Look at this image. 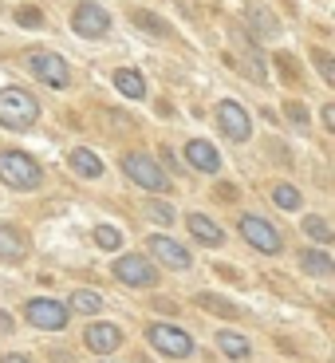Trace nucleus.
<instances>
[{
  "instance_id": "obj_1",
  "label": "nucleus",
  "mask_w": 335,
  "mask_h": 363,
  "mask_svg": "<svg viewBox=\"0 0 335 363\" xmlns=\"http://www.w3.org/2000/svg\"><path fill=\"white\" fill-rule=\"evenodd\" d=\"M40 118V103L24 87H4L0 91V127L8 130H28Z\"/></svg>"
},
{
  "instance_id": "obj_2",
  "label": "nucleus",
  "mask_w": 335,
  "mask_h": 363,
  "mask_svg": "<svg viewBox=\"0 0 335 363\" xmlns=\"http://www.w3.org/2000/svg\"><path fill=\"white\" fill-rule=\"evenodd\" d=\"M123 174H127L135 186H142L146 194H166L174 186L170 174L162 170V166L154 162L150 155H138V150H130V155H123Z\"/></svg>"
},
{
  "instance_id": "obj_3",
  "label": "nucleus",
  "mask_w": 335,
  "mask_h": 363,
  "mask_svg": "<svg viewBox=\"0 0 335 363\" xmlns=\"http://www.w3.org/2000/svg\"><path fill=\"white\" fill-rule=\"evenodd\" d=\"M0 182L12 186V190L28 194V190H36L40 182H44V174H40V166L28 155H20V150H0Z\"/></svg>"
},
{
  "instance_id": "obj_4",
  "label": "nucleus",
  "mask_w": 335,
  "mask_h": 363,
  "mask_svg": "<svg viewBox=\"0 0 335 363\" xmlns=\"http://www.w3.org/2000/svg\"><path fill=\"white\" fill-rule=\"evenodd\" d=\"M237 229H241V237H245L249 245L256 249V253H280L284 241H280V229H272L264 218H256V213H241L237 218Z\"/></svg>"
},
{
  "instance_id": "obj_5",
  "label": "nucleus",
  "mask_w": 335,
  "mask_h": 363,
  "mask_svg": "<svg viewBox=\"0 0 335 363\" xmlns=\"http://www.w3.org/2000/svg\"><path fill=\"white\" fill-rule=\"evenodd\" d=\"M28 67H32V75H36L40 83H47V87L55 91H64L67 83H72V72H67L64 64V55H55V52H28Z\"/></svg>"
},
{
  "instance_id": "obj_6",
  "label": "nucleus",
  "mask_w": 335,
  "mask_h": 363,
  "mask_svg": "<svg viewBox=\"0 0 335 363\" xmlns=\"http://www.w3.org/2000/svg\"><path fill=\"white\" fill-rule=\"evenodd\" d=\"M146 340H150L162 355H170V359H186V355H193V340L186 336L178 324H150L146 328Z\"/></svg>"
},
{
  "instance_id": "obj_7",
  "label": "nucleus",
  "mask_w": 335,
  "mask_h": 363,
  "mask_svg": "<svg viewBox=\"0 0 335 363\" xmlns=\"http://www.w3.org/2000/svg\"><path fill=\"white\" fill-rule=\"evenodd\" d=\"M72 28H75V36H83V40H99L110 32V12L103 4H91V0L87 4H75Z\"/></svg>"
},
{
  "instance_id": "obj_8",
  "label": "nucleus",
  "mask_w": 335,
  "mask_h": 363,
  "mask_svg": "<svg viewBox=\"0 0 335 363\" xmlns=\"http://www.w3.org/2000/svg\"><path fill=\"white\" fill-rule=\"evenodd\" d=\"M24 316H28V324H36L40 332H64V324H67V308L59 300H47V296L28 300Z\"/></svg>"
},
{
  "instance_id": "obj_9",
  "label": "nucleus",
  "mask_w": 335,
  "mask_h": 363,
  "mask_svg": "<svg viewBox=\"0 0 335 363\" xmlns=\"http://www.w3.org/2000/svg\"><path fill=\"white\" fill-rule=\"evenodd\" d=\"M115 277L123 284H135V289H150V284H158V269L150 261H146L142 253H127L115 261Z\"/></svg>"
},
{
  "instance_id": "obj_10",
  "label": "nucleus",
  "mask_w": 335,
  "mask_h": 363,
  "mask_svg": "<svg viewBox=\"0 0 335 363\" xmlns=\"http://www.w3.org/2000/svg\"><path fill=\"white\" fill-rule=\"evenodd\" d=\"M217 123H221V130H225L233 143H249V135H253L249 111L241 107V103H233V99H225V103L217 107Z\"/></svg>"
},
{
  "instance_id": "obj_11",
  "label": "nucleus",
  "mask_w": 335,
  "mask_h": 363,
  "mask_svg": "<svg viewBox=\"0 0 335 363\" xmlns=\"http://www.w3.org/2000/svg\"><path fill=\"white\" fill-rule=\"evenodd\" d=\"M150 253H154L166 269H178V272H186L193 264L190 249H181L178 241H170V237H150Z\"/></svg>"
},
{
  "instance_id": "obj_12",
  "label": "nucleus",
  "mask_w": 335,
  "mask_h": 363,
  "mask_svg": "<svg viewBox=\"0 0 335 363\" xmlns=\"http://www.w3.org/2000/svg\"><path fill=\"white\" fill-rule=\"evenodd\" d=\"M186 162H190L193 170H201V174H217L221 170V155L209 143H201V138L186 143Z\"/></svg>"
},
{
  "instance_id": "obj_13",
  "label": "nucleus",
  "mask_w": 335,
  "mask_h": 363,
  "mask_svg": "<svg viewBox=\"0 0 335 363\" xmlns=\"http://www.w3.org/2000/svg\"><path fill=\"white\" fill-rule=\"evenodd\" d=\"M186 225H190V233L198 237L201 245H209V249H221V245H225V233H221V225H217V221H209L205 213H190V218H186Z\"/></svg>"
},
{
  "instance_id": "obj_14",
  "label": "nucleus",
  "mask_w": 335,
  "mask_h": 363,
  "mask_svg": "<svg viewBox=\"0 0 335 363\" xmlns=\"http://www.w3.org/2000/svg\"><path fill=\"white\" fill-rule=\"evenodd\" d=\"M87 347L91 352H99V355H107V352H115L118 344H123V332H118L115 324H91L87 328Z\"/></svg>"
},
{
  "instance_id": "obj_15",
  "label": "nucleus",
  "mask_w": 335,
  "mask_h": 363,
  "mask_svg": "<svg viewBox=\"0 0 335 363\" xmlns=\"http://www.w3.org/2000/svg\"><path fill=\"white\" fill-rule=\"evenodd\" d=\"M24 253H28V237L16 225L0 221V261H20Z\"/></svg>"
},
{
  "instance_id": "obj_16",
  "label": "nucleus",
  "mask_w": 335,
  "mask_h": 363,
  "mask_svg": "<svg viewBox=\"0 0 335 363\" xmlns=\"http://www.w3.org/2000/svg\"><path fill=\"white\" fill-rule=\"evenodd\" d=\"M245 24L253 28L256 36H264V40L280 36V20L272 16L268 9H261V4H249V9H245Z\"/></svg>"
},
{
  "instance_id": "obj_17",
  "label": "nucleus",
  "mask_w": 335,
  "mask_h": 363,
  "mask_svg": "<svg viewBox=\"0 0 335 363\" xmlns=\"http://www.w3.org/2000/svg\"><path fill=\"white\" fill-rule=\"evenodd\" d=\"M130 20H135L138 32H150V36H158V40H170V36H174V28L166 24V20H158V12L135 9V12H130Z\"/></svg>"
},
{
  "instance_id": "obj_18",
  "label": "nucleus",
  "mask_w": 335,
  "mask_h": 363,
  "mask_svg": "<svg viewBox=\"0 0 335 363\" xmlns=\"http://www.w3.org/2000/svg\"><path fill=\"white\" fill-rule=\"evenodd\" d=\"M110 79H115V87L123 91L127 99H142V95H146V79L135 72V67H118V72L110 75Z\"/></svg>"
},
{
  "instance_id": "obj_19",
  "label": "nucleus",
  "mask_w": 335,
  "mask_h": 363,
  "mask_svg": "<svg viewBox=\"0 0 335 363\" xmlns=\"http://www.w3.org/2000/svg\"><path fill=\"white\" fill-rule=\"evenodd\" d=\"M72 170L83 174V178H99V174H103V162H99V155H95V150H83V146H75V150H72Z\"/></svg>"
},
{
  "instance_id": "obj_20",
  "label": "nucleus",
  "mask_w": 335,
  "mask_h": 363,
  "mask_svg": "<svg viewBox=\"0 0 335 363\" xmlns=\"http://www.w3.org/2000/svg\"><path fill=\"white\" fill-rule=\"evenodd\" d=\"M300 269L308 272V277H327V272H331L335 264H331V257H327V253H316V249H304V253H300Z\"/></svg>"
},
{
  "instance_id": "obj_21",
  "label": "nucleus",
  "mask_w": 335,
  "mask_h": 363,
  "mask_svg": "<svg viewBox=\"0 0 335 363\" xmlns=\"http://www.w3.org/2000/svg\"><path fill=\"white\" fill-rule=\"evenodd\" d=\"M72 308L83 312V316H95V312H103V296L95 289H75L72 292Z\"/></svg>"
},
{
  "instance_id": "obj_22",
  "label": "nucleus",
  "mask_w": 335,
  "mask_h": 363,
  "mask_svg": "<svg viewBox=\"0 0 335 363\" xmlns=\"http://www.w3.org/2000/svg\"><path fill=\"white\" fill-rule=\"evenodd\" d=\"M217 344H221V352L229 355V359H249V340L245 336H237V332H217Z\"/></svg>"
},
{
  "instance_id": "obj_23",
  "label": "nucleus",
  "mask_w": 335,
  "mask_h": 363,
  "mask_svg": "<svg viewBox=\"0 0 335 363\" xmlns=\"http://www.w3.org/2000/svg\"><path fill=\"white\" fill-rule=\"evenodd\" d=\"M272 201H276L280 209H288V213H292V209H300V206H304L300 190H296V186H288V182H276V186H272Z\"/></svg>"
},
{
  "instance_id": "obj_24",
  "label": "nucleus",
  "mask_w": 335,
  "mask_h": 363,
  "mask_svg": "<svg viewBox=\"0 0 335 363\" xmlns=\"http://www.w3.org/2000/svg\"><path fill=\"white\" fill-rule=\"evenodd\" d=\"M198 308L217 312V316H241V308H237V304H225V300L213 296V292H198Z\"/></svg>"
},
{
  "instance_id": "obj_25",
  "label": "nucleus",
  "mask_w": 335,
  "mask_h": 363,
  "mask_svg": "<svg viewBox=\"0 0 335 363\" xmlns=\"http://www.w3.org/2000/svg\"><path fill=\"white\" fill-rule=\"evenodd\" d=\"M123 241H127V237H123V229H118V225H99V229H95V245L107 249V253L123 249Z\"/></svg>"
},
{
  "instance_id": "obj_26",
  "label": "nucleus",
  "mask_w": 335,
  "mask_h": 363,
  "mask_svg": "<svg viewBox=\"0 0 335 363\" xmlns=\"http://www.w3.org/2000/svg\"><path fill=\"white\" fill-rule=\"evenodd\" d=\"M304 233H308L316 245H331V241H335L331 225H327L324 218H304Z\"/></svg>"
},
{
  "instance_id": "obj_27",
  "label": "nucleus",
  "mask_w": 335,
  "mask_h": 363,
  "mask_svg": "<svg viewBox=\"0 0 335 363\" xmlns=\"http://www.w3.org/2000/svg\"><path fill=\"white\" fill-rule=\"evenodd\" d=\"M241 72H249V75H253V83H268V72H264V64L256 60L253 52H245V55H241Z\"/></svg>"
},
{
  "instance_id": "obj_28",
  "label": "nucleus",
  "mask_w": 335,
  "mask_h": 363,
  "mask_svg": "<svg viewBox=\"0 0 335 363\" xmlns=\"http://www.w3.org/2000/svg\"><path fill=\"white\" fill-rule=\"evenodd\" d=\"M16 24H24V28H44V12L32 9V4H24V9H16Z\"/></svg>"
},
{
  "instance_id": "obj_29",
  "label": "nucleus",
  "mask_w": 335,
  "mask_h": 363,
  "mask_svg": "<svg viewBox=\"0 0 335 363\" xmlns=\"http://www.w3.org/2000/svg\"><path fill=\"white\" fill-rule=\"evenodd\" d=\"M312 60H316V67H319V75H324V83H335V64H331V55H327L324 48H316V52H312Z\"/></svg>"
},
{
  "instance_id": "obj_30",
  "label": "nucleus",
  "mask_w": 335,
  "mask_h": 363,
  "mask_svg": "<svg viewBox=\"0 0 335 363\" xmlns=\"http://www.w3.org/2000/svg\"><path fill=\"white\" fill-rule=\"evenodd\" d=\"M288 123H296V127H308V107H304V103H288Z\"/></svg>"
},
{
  "instance_id": "obj_31",
  "label": "nucleus",
  "mask_w": 335,
  "mask_h": 363,
  "mask_svg": "<svg viewBox=\"0 0 335 363\" xmlns=\"http://www.w3.org/2000/svg\"><path fill=\"white\" fill-rule=\"evenodd\" d=\"M146 209H150V218H154V221H162V225H166V221H174V209L166 206V201H150Z\"/></svg>"
},
{
  "instance_id": "obj_32",
  "label": "nucleus",
  "mask_w": 335,
  "mask_h": 363,
  "mask_svg": "<svg viewBox=\"0 0 335 363\" xmlns=\"http://www.w3.org/2000/svg\"><path fill=\"white\" fill-rule=\"evenodd\" d=\"M0 336H12V316L8 312H0Z\"/></svg>"
},
{
  "instance_id": "obj_33",
  "label": "nucleus",
  "mask_w": 335,
  "mask_h": 363,
  "mask_svg": "<svg viewBox=\"0 0 335 363\" xmlns=\"http://www.w3.org/2000/svg\"><path fill=\"white\" fill-rule=\"evenodd\" d=\"M4 363H28V359H24V355H8Z\"/></svg>"
}]
</instances>
